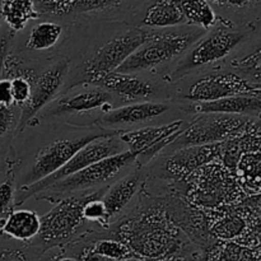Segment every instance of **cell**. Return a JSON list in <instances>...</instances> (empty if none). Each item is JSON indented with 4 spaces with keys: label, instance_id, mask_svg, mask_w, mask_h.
<instances>
[{
    "label": "cell",
    "instance_id": "18",
    "mask_svg": "<svg viewBox=\"0 0 261 261\" xmlns=\"http://www.w3.org/2000/svg\"><path fill=\"white\" fill-rule=\"evenodd\" d=\"M168 110V106L158 102H138L126 105L119 109L110 110L99 119V124L103 126H120L149 121L161 116Z\"/></svg>",
    "mask_w": 261,
    "mask_h": 261
},
{
    "label": "cell",
    "instance_id": "32",
    "mask_svg": "<svg viewBox=\"0 0 261 261\" xmlns=\"http://www.w3.org/2000/svg\"><path fill=\"white\" fill-rule=\"evenodd\" d=\"M13 205H14V182L12 176H9L0 184V216L9 214L13 211Z\"/></svg>",
    "mask_w": 261,
    "mask_h": 261
},
{
    "label": "cell",
    "instance_id": "29",
    "mask_svg": "<svg viewBox=\"0 0 261 261\" xmlns=\"http://www.w3.org/2000/svg\"><path fill=\"white\" fill-rule=\"evenodd\" d=\"M92 251L101 256L109 257L115 260H132L138 259L132 250L126 246L122 241H120L116 237H103L94 242L91 247Z\"/></svg>",
    "mask_w": 261,
    "mask_h": 261
},
{
    "label": "cell",
    "instance_id": "6",
    "mask_svg": "<svg viewBox=\"0 0 261 261\" xmlns=\"http://www.w3.org/2000/svg\"><path fill=\"white\" fill-rule=\"evenodd\" d=\"M257 119L228 114H199L168 145L172 150L193 145L223 143L246 132Z\"/></svg>",
    "mask_w": 261,
    "mask_h": 261
},
{
    "label": "cell",
    "instance_id": "7",
    "mask_svg": "<svg viewBox=\"0 0 261 261\" xmlns=\"http://www.w3.org/2000/svg\"><path fill=\"white\" fill-rule=\"evenodd\" d=\"M91 194L82 191V195L78 196H63L48 213L41 217V229L37 236L40 246L45 250L56 247L78 234L86 222L82 214L83 205Z\"/></svg>",
    "mask_w": 261,
    "mask_h": 261
},
{
    "label": "cell",
    "instance_id": "3",
    "mask_svg": "<svg viewBox=\"0 0 261 261\" xmlns=\"http://www.w3.org/2000/svg\"><path fill=\"white\" fill-rule=\"evenodd\" d=\"M178 182L185 185V198L201 209L217 211L233 206L246 198L233 171L219 161L204 166Z\"/></svg>",
    "mask_w": 261,
    "mask_h": 261
},
{
    "label": "cell",
    "instance_id": "20",
    "mask_svg": "<svg viewBox=\"0 0 261 261\" xmlns=\"http://www.w3.org/2000/svg\"><path fill=\"white\" fill-rule=\"evenodd\" d=\"M41 229V217L33 211L17 209L8 214L0 226V232L18 241H31L36 239Z\"/></svg>",
    "mask_w": 261,
    "mask_h": 261
},
{
    "label": "cell",
    "instance_id": "24",
    "mask_svg": "<svg viewBox=\"0 0 261 261\" xmlns=\"http://www.w3.org/2000/svg\"><path fill=\"white\" fill-rule=\"evenodd\" d=\"M213 7H219L221 9L231 12L237 17L236 27L250 28L261 22V0H206Z\"/></svg>",
    "mask_w": 261,
    "mask_h": 261
},
{
    "label": "cell",
    "instance_id": "23",
    "mask_svg": "<svg viewBox=\"0 0 261 261\" xmlns=\"http://www.w3.org/2000/svg\"><path fill=\"white\" fill-rule=\"evenodd\" d=\"M205 261H261V247L237 241H216L206 250Z\"/></svg>",
    "mask_w": 261,
    "mask_h": 261
},
{
    "label": "cell",
    "instance_id": "41",
    "mask_svg": "<svg viewBox=\"0 0 261 261\" xmlns=\"http://www.w3.org/2000/svg\"><path fill=\"white\" fill-rule=\"evenodd\" d=\"M56 261H81V259H75V257H61V259Z\"/></svg>",
    "mask_w": 261,
    "mask_h": 261
},
{
    "label": "cell",
    "instance_id": "16",
    "mask_svg": "<svg viewBox=\"0 0 261 261\" xmlns=\"http://www.w3.org/2000/svg\"><path fill=\"white\" fill-rule=\"evenodd\" d=\"M94 86L106 89L112 96H119L127 101L148 99L154 97V84L140 78L137 74L111 73L103 76Z\"/></svg>",
    "mask_w": 261,
    "mask_h": 261
},
{
    "label": "cell",
    "instance_id": "1",
    "mask_svg": "<svg viewBox=\"0 0 261 261\" xmlns=\"http://www.w3.org/2000/svg\"><path fill=\"white\" fill-rule=\"evenodd\" d=\"M114 233L138 259L185 256L193 244L171 221L165 200L152 198L143 200L132 216L119 222Z\"/></svg>",
    "mask_w": 261,
    "mask_h": 261
},
{
    "label": "cell",
    "instance_id": "31",
    "mask_svg": "<svg viewBox=\"0 0 261 261\" xmlns=\"http://www.w3.org/2000/svg\"><path fill=\"white\" fill-rule=\"evenodd\" d=\"M102 191H96V193L91 194V196L84 203L82 214H83L84 221L98 222L103 226H107L109 221H107L106 206H105L102 199L99 198V194H102Z\"/></svg>",
    "mask_w": 261,
    "mask_h": 261
},
{
    "label": "cell",
    "instance_id": "37",
    "mask_svg": "<svg viewBox=\"0 0 261 261\" xmlns=\"http://www.w3.org/2000/svg\"><path fill=\"white\" fill-rule=\"evenodd\" d=\"M81 261H140V259H132V260L109 259V257H105V256H101V255L94 254L91 249H88V250H86L83 254H82Z\"/></svg>",
    "mask_w": 261,
    "mask_h": 261
},
{
    "label": "cell",
    "instance_id": "21",
    "mask_svg": "<svg viewBox=\"0 0 261 261\" xmlns=\"http://www.w3.org/2000/svg\"><path fill=\"white\" fill-rule=\"evenodd\" d=\"M233 172L245 195H261V150L241 155Z\"/></svg>",
    "mask_w": 261,
    "mask_h": 261
},
{
    "label": "cell",
    "instance_id": "12",
    "mask_svg": "<svg viewBox=\"0 0 261 261\" xmlns=\"http://www.w3.org/2000/svg\"><path fill=\"white\" fill-rule=\"evenodd\" d=\"M171 221L193 244L208 250L214 244L209 233V216L205 209L191 204L185 196L171 194L165 199Z\"/></svg>",
    "mask_w": 261,
    "mask_h": 261
},
{
    "label": "cell",
    "instance_id": "36",
    "mask_svg": "<svg viewBox=\"0 0 261 261\" xmlns=\"http://www.w3.org/2000/svg\"><path fill=\"white\" fill-rule=\"evenodd\" d=\"M237 73L241 74L244 78H246L247 81L251 82V83L255 84V86L261 87V61H259L256 65L251 66V68L244 69V70H239Z\"/></svg>",
    "mask_w": 261,
    "mask_h": 261
},
{
    "label": "cell",
    "instance_id": "17",
    "mask_svg": "<svg viewBox=\"0 0 261 261\" xmlns=\"http://www.w3.org/2000/svg\"><path fill=\"white\" fill-rule=\"evenodd\" d=\"M142 185L143 175L140 173V171H134L130 175L117 180L111 186L105 188L101 199L106 206L109 223H111L126 208L127 204L140 190Z\"/></svg>",
    "mask_w": 261,
    "mask_h": 261
},
{
    "label": "cell",
    "instance_id": "34",
    "mask_svg": "<svg viewBox=\"0 0 261 261\" xmlns=\"http://www.w3.org/2000/svg\"><path fill=\"white\" fill-rule=\"evenodd\" d=\"M15 122V112L13 106H3L0 105V138L9 132L10 127Z\"/></svg>",
    "mask_w": 261,
    "mask_h": 261
},
{
    "label": "cell",
    "instance_id": "28",
    "mask_svg": "<svg viewBox=\"0 0 261 261\" xmlns=\"http://www.w3.org/2000/svg\"><path fill=\"white\" fill-rule=\"evenodd\" d=\"M134 2L137 0H74L70 4L64 7L59 15L63 17V15L71 14H93V13L121 8Z\"/></svg>",
    "mask_w": 261,
    "mask_h": 261
},
{
    "label": "cell",
    "instance_id": "39",
    "mask_svg": "<svg viewBox=\"0 0 261 261\" xmlns=\"http://www.w3.org/2000/svg\"><path fill=\"white\" fill-rule=\"evenodd\" d=\"M8 51H9V38L7 36L0 37V75L4 69L5 59L8 58Z\"/></svg>",
    "mask_w": 261,
    "mask_h": 261
},
{
    "label": "cell",
    "instance_id": "22",
    "mask_svg": "<svg viewBox=\"0 0 261 261\" xmlns=\"http://www.w3.org/2000/svg\"><path fill=\"white\" fill-rule=\"evenodd\" d=\"M143 24L158 30L188 25L176 0H153L145 12Z\"/></svg>",
    "mask_w": 261,
    "mask_h": 261
},
{
    "label": "cell",
    "instance_id": "38",
    "mask_svg": "<svg viewBox=\"0 0 261 261\" xmlns=\"http://www.w3.org/2000/svg\"><path fill=\"white\" fill-rule=\"evenodd\" d=\"M0 261H28L25 259L24 255L22 251L18 250H4L0 254Z\"/></svg>",
    "mask_w": 261,
    "mask_h": 261
},
{
    "label": "cell",
    "instance_id": "14",
    "mask_svg": "<svg viewBox=\"0 0 261 261\" xmlns=\"http://www.w3.org/2000/svg\"><path fill=\"white\" fill-rule=\"evenodd\" d=\"M186 122L177 120L166 125L145 126L132 132H122L119 138L126 149L138 153L139 158H152L153 155L167 148L186 129Z\"/></svg>",
    "mask_w": 261,
    "mask_h": 261
},
{
    "label": "cell",
    "instance_id": "19",
    "mask_svg": "<svg viewBox=\"0 0 261 261\" xmlns=\"http://www.w3.org/2000/svg\"><path fill=\"white\" fill-rule=\"evenodd\" d=\"M112 102V94L101 87L82 91L79 93L64 97L56 102L51 110L53 115L64 114H81V112L93 111L97 109H103Z\"/></svg>",
    "mask_w": 261,
    "mask_h": 261
},
{
    "label": "cell",
    "instance_id": "13",
    "mask_svg": "<svg viewBox=\"0 0 261 261\" xmlns=\"http://www.w3.org/2000/svg\"><path fill=\"white\" fill-rule=\"evenodd\" d=\"M69 64L70 61L68 59H61L36 78L35 83H33L32 94H31L30 99L25 102L24 106H22V112H20L19 120H18V132H22L35 119L36 115L43 107L47 106L53 101L54 97L58 94L61 86L65 82L66 75H68Z\"/></svg>",
    "mask_w": 261,
    "mask_h": 261
},
{
    "label": "cell",
    "instance_id": "8",
    "mask_svg": "<svg viewBox=\"0 0 261 261\" xmlns=\"http://www.w3.org/2000/svg\"><path fill=\"white\" fill-rule=\"evenodd\" d=\"M149 31L143 28H133L122 35L107 41L88 60L84 61L82 68V82L94 84L109 74L115 73L121 64L144 43Z\"/></svg>",
    "mask_w": 261,
    "mask_h": 261
},
{
    "label": "cell",
    "instance_id": "25",
    "mask_svg": "<svg viewBox=\"0 0 261 261\" xmlns=\"http://www.w3.org/2000/svg\"><path fill=\"white\" fill-rule=\"evenodd\" d=\"M0 10L3 19L14 32H19L30 20L41 17L35 0H0Z\"/></svg>",
    "mask_w": 261,
    "mask_h": 261
},
{
    "label": "cell",
    "instance_id": "26",
    "mask_svg": "<svg viewBox=\"0 0 261 261\" xmlns=\"http://www.w3.org/2000/svg\"><path fill=\"white\" fill-rule=\"evenodd\" d=\"M186 24L209 30L217 24V13L206 0H176Z\"/></svg>",
    "mask_w": 261,
    "mask_h": 261
},
{
    "label": "cell",
    "instance_id": "30",
    "mask_svg": "<svg viewBox=\"0 0 261 261\" xmlns=\"http://www.w3.org/2000/svg\"><path fill=\"white\" fill-rule=\"evenodd\" d=\"M250 38L254 40L251 48L245 55H241L232 60L231 65L236 71L251 68L261 61V22L255 25Z\"/></svg>",
    "mask_w": 261,
    "mask_h": 261
},
{
    "label": "cell",
    "instance_id": "33",
    "mask_svg": "<svg viewBox=\"0 0 261 261\" xmlns=\"http://www.w3.org/2000/svg\"><path fill=\"white\" fill-rule=\"evenodd\" d=\"M74 0H35L36 9L40 14L59 15L61 9Z\"/></svg>",
    "mask_w": 261,
    "mask_h": 261
},
{
    "label": "cell",
    "instance_id": "2",
    "mask_svg": "<svg viewBox=\"0 0 261 261\" xmlns=\"http://www.w3.org/2000/svg\"><path fill=\"white\" fill-rule=\"evenodd\" d=\"M198 27H172L149 31L148 38L140 45L115 73L137 74L152 70L186 53L203 37Z\"/></svg>",
    "mask_w": 261,
    "mask_h": 261
},
{
    "label": "cell",
    "instance_id": "15",
    "mask_svg": "<svg viewBox=\"0 0 261 261\" xmlns=\"http://www.w3.org/2000/svg\"><path fill=\"white\" fill-rule=\"evenodd\" d=\"M221 145L216 143L173 150L165 163L166 173L176 181L185 180L204 166L221 161Z\"/></svg>",
    "mask_w": 261,
    "mask_h": 261
},
{
    "label": "cell",
    "instance_id": "9",
    "mask_svg": "<svg viewBox=\"0 0 261 261\" xmlns=\"http://www.w3.org/2000/svg\"><path fill=\"white\" fill-rule=\"evenodd\" d=\"M137 160H139L138 153L125 150L119 154L98 161L76 172L75 175L58 181L43 193L48 191L55 195H65V194L81 193V191H87L88 189L97 188L114 178L117 173L129 167Z\"/></svg>",
    "mask_w": 261,
    "mask_h": 261
},
{
    "label": "cell",
    "instance_id": "4",
    "mask_svg": "<svg viewBox=\"0 0 261 261\" xmlns=\"http://www.w3.org/2000/svg\"><path fill=\"white\" fill-rule=\"evenodd\" d=\"M251 33L252 30L250 28L234 27L228 23L218 25L189 48V53L173 71L172 76L181 78L194 69L221 61L244 45Z\"/></svg>",
    "mask_w": 261,
    "mask_h": 261
},
{
    "label": "cell",
    "instance_id": "40",
    "mask_svg": "<svg viewBox=\"0 0 261 261\" xmlns=\"http://www.w3.org/2000/svg\"><path fill=\"white\" fill-rule=\"evenodd\" d=\"M140 261H196L195 259H188L185 256H170V257H162V259H140Z\"/></svg>",
    "mask_w": 261,
    "mask_h": 261
},
{
    "label": "cell",
    "instance_id": "35",
    "mask_svg": "<svg viewBox=\"0 0 261 261\" xmlns=\"http://www.w3.org/2000/svg\"><path fill=\"white\" fill-rule=\"evenodd\" d=\"M0 105H3V106H13L14 105L10 78H0Z\"/></svg>",
    "mask_w": 261,
    "mask_h": 261
},
{
    "label": "cell",
    "instance_id": "10",
    "mask_svg": "<svg viewBox=\"0 0 261 261\" xmlns=\"http://www.w3.org/2000/svg\"><path fill=\"white\" fill-rule=\"evenodd\" d=\"M111 130H106L102 133H93V134L84 135L74 139H60L51 143L37 153L32 167L27 171L20 181V188L31 186L42 178L51 176L56 171L60 170L79 149L91 143L92 140L105 137Z\"/></svg>",
    "mask_w": 261,
    "mask_h": 261
},
{
    "label": "cell",
    "instance_id": "11",
    "mask_svg": "<svg viewBox=\"0 0 261 261\" xmlns=\"http://www.w3.org/2000/svg\"><path fill=\"white\" fill-rule=\"evenodd\" d=\"M251 93H261V87L252 84L237 71H221L208 74L195 82L184 98L194 103H203Z\"/></svg>",
    "mask_w": 261,
    "mask_h": 261
},
{
    "label": "cell",
    "instance_id": "5",
    "mask_svg": "<svg viewBox=\"0 0 261 261\" xmlns=\"http://www.w3.org/2000/svg\"><path fill=\"white\" fill-rule=\"evenodd\" d=\"M122 132L115 130V132H110L105 137L98 138V139L92 140L87 145H84L82 149H79L63 167L51 176L42 178V180L37 181L36 184L31 186H23L19 189V195H18L15 205H20L28 200L32 196L37 195V194L43 193L47 190L51 185H54L58 181L63 180V178L69 177V176L75 175L79 171L84 170L88 166L93 165V163L98 162V161L105 160L111 155L119 154V153L125 152L126 147L124 143L120 140L119 135Z\"/></svg>",
    "mask_w": 261,
    "mask_h": 261
},
{
    "label": "cell",
    "instance_id": "42",
    "mask_svg": "<svg viewBox=\"0 0 261 261\" xmlns=\"http://www.w3.org/2000/svg\"><path fill=\"white\" fill-rule=\"evenodd\" d=\"M2 20H3V17H2V10H0V23H2Z\"/></svg>",
    "mask_w": 261,
    "mask_h": 261
},
{
    "label": "cell",
    "instance_id": "27",
    "mask_svg": "<svg viewBox=\"0 0 261 261\" xmlns=\"http://www.w3.org/2000/svg\"><path fill=\"white\" fill-rule=\"evenodd\" d=\"M63 35L61 24L55 22H41L31 30L27 47L31 50L43 51L54 47Z\"/></svg>",
    "mask_w": 261,
    "mask_h": 261
}]
</instances>
